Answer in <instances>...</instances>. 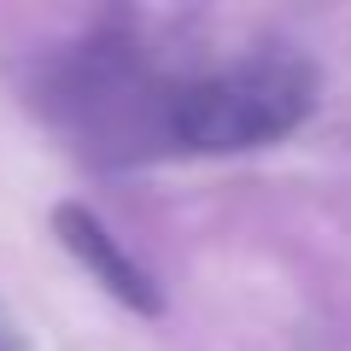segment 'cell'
Returning <instances> with one entry per match:
<instances>
[{"label":"cell","instance_id":"cell-1","mask_svg":"<svg viewBox=\"0 0 351 351\" xmlns=\"http://www.w3.org/2000/svg\"><path fill=\"white\" fill-rule=\"evenodd\" d=\"M316 100V76L293 53H258L188 82L170 100V135L193 152H246L293 135Z\"/></svg>","mask_w":351,"mask_h":351},{"label":"cell","instance_id":"cell-2","mask_svg":"<svg viewBox=\"0 0 351 351\" xmlns=\"http://www.w3.org/2000/svg\"><path fill=\"white\" fill-rule=\"evenodd\" d=\"M53 228H59V240L71 246V258L82 263V269H88L94 281H100V287L112 293V299H123L129 311H147V316L158 311L152 276L141 269L135 258H129L123 246H117V240H112V228H106L94 211H82V205H59V211H53Z\"/></svg>","mask_w":351,"mask_h":351}]
</instances>
